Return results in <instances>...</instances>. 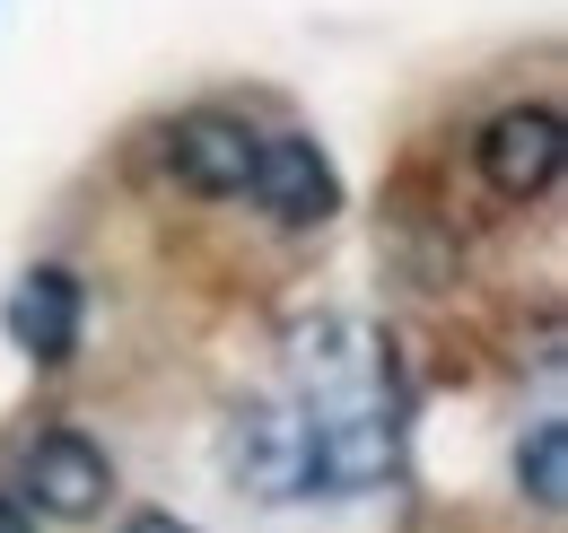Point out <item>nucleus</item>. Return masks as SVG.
<instances>
[{"label": "nucleus", "instance_id": "obj_1", "mask_svg": "<svg viewBox=\"0 0 568 533\" xmlns=\"http://www.w3.org/2000/svg\"><path fill=\"white\" fill-rule=\"evenodd\" d=\"M560 167H568V123H560V105L525 97V105L490 114V132H481V175H490V193L542 201L551 184H560Z\"/></svg>", "mask_w": 568, "mask_h": 533}, {"label": "nucleus", "instance_id": "obj_2", "mask_svg": "<svg viewBox=\"0 0 568 533\" xmlns=\"http://www.w3.org/2000/svg\"><path fill=\"white\" fill-rule=\"evenodd\" d=\"M27 507L36 516H53V525H88L105 499H114V464H105V446L97 438H79V429H44L27 455Z\"/></svg>", "mask_w": 568, "mask_h": 533}, {"label": "nucleus", "instance_id": "obj_3", "mask_svg": "<svg viewBox=\"0 0 568 533\" xmlns=\"http://www.w3.org/2000/svg\"><path fill=\"white\" fill-rule=\"evenodd\" d=\"M158 149H166V175H175L184 193H202V201L245 193V184H254V158H263L254 123H236V114H219V105H202V114H175Z\"/></svg>", "mask_w": 568, "mask_h": 533}, {"label": "nucleus", "instance_id": "obj_4", "mask_svg": "<svg viewBox=\"0 0 568 533\" xmlns=\"http://www.w3.org/2000/svg\"><path fill=\"white\" fill-rule=\"evenodd\" d=\"M306 464H315V429H306V411L254 402V411L236 420V455H227L236 490H254V499H306V490H315Z\"/></svg>", "mask_w": 568, "mask_h": 533}, {"label": "nucleus", "instance_id": "obj_5", "mask_svg": "<svg viewBox=\"0 0 568 533\" xmlns=\"http://www.w3.org/2000/svg\"><path fill=\"white\" fill-rule=\"evenodd\" d=\"M245 193L263 201L272 228H324V219L342 210V175H333V158H324L306 132H281V140H263Z\"/></svg>", "mask_w": 568, "mask_h": 533}, {"label": "nucleus", "instance_id": "obj_6", "mask_svg": "<svg viewBox=\"0 0 568 533\" xmlns=\"http://www.w3.org/2000/svg\"><path fill=\"white\" fill-rule=\"evenodd\" d=\"M0 315H9V341H18L36 368H62V359L79 350V280H71V271H53V263L27 271V280L9 289Z\"/></svg>", "mask_w": 568, "mask_h": 533}, {"label": "nucleus", "instance_id": "obj_7", "mask_svg": "<svg viewBox=\"0 0 568 533\" xmlns=\"http://www.w3.org/2000/svg\"><path fill=\"white\" fill-rule=\"evenodd\" d=\"M516 481H525V499H534L542 516H560V507H568V429H560V420H542V429L516 446Z\"/></svg>", "mask_w": 568, "mask_h": 533}, {"label": "nucleus", "instance_id": "obj_8", "mask_svg": "<svg viewBox=\"0 0 568 533\" xmlns=\"http://www.w3.org/2000/svg\"><path fill=\"white\" fill-rule=\"evenodd\" d=\"M123 533H193V525H175L166 507H141V516H132V525H123Z\"/></svg>", "mask_w": 568, "mask_h": 533}, {"label": "nucleus", "instance_id": "obj_9", "mask_svg": "<svg viewBox=\"0 0 568 533\" xmlns=\"http://www.w3.org/2000/svg\"><path fill=\"white\" fill-rule=\"evenodd\" d=\"M0 533H36V507L27 499H0Z\"/></svg>", "mask_w": 568, "mask_h": 533}]
</instances>
